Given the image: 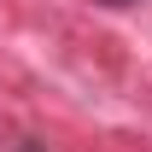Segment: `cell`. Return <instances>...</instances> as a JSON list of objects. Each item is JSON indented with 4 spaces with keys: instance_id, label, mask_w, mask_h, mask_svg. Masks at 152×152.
I'll list each match as a JSON object with an SVG mask.
<instances>
[{
    "instance_id": "1",
    "label": "cell",
    "mask_w": 152,
    "mask_h": 152,
    "mask_svg": "<svg viewBox=\"0 0 152 152\" xmlns=\"http://www.w3.org/2000/svg\"><path fill=\"white\" fill-rule=\"evenodd\" d=\"M99 6H129V0H99Z\"/></svg>"
}]
</instances>
